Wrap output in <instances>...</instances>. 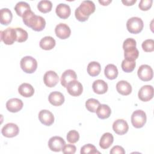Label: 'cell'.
Wrapping results in <instances>:
<instances>
[{"label": "cell", "mask_w": 154, "mask_h": 154, "mask_svg": "<svg viewBox=\"0 0 154 154\" xmlns=\"http://www.w3.org/2000/svg\"><path fill=\"white\" fill-rule=\"evenodd\" d=\"M66 144V142L63 138L59 136H54L51 137L48 141L49 149L54 152H60Z\"/></svg>", "instance_id": "9"}, {"label": "cell", "mask_w": 154, "mask_h": 154, "mask_svg": "<svg viewBox=\"0 0 154 154\" xmlns=\"http://www.w3.org/2000/svg\"><path fill=\"white\" fill-rule=\"evenodd\" d=\"M81 154H94V153H100L99 151L96 150V147L91 144H87L84 146H83L81 148V151H80Z\"/></svg>", "instance_id": "36"}, {"label": "cell", "mask_w": 154, "mask_h": 154, "mask_svg": "<svg viewBox=\"0 0 154 154\" xmlns=\"http://www.w3.org/2000/svg\"><path fill=\"white\" fill-rule=\"evenodd\" d=\"M52 8V4L51 1L48 0H42L40 1L37 4L38 10L43 13H46L51 11Z\"/></svg>", "instance_id": "31"}, {"label": "cell", "mask_w": 154, "mask_h": 154, "mask_svg": "<svg viewBox=\"0 0 154 154\" xmlns=\"http://www.w3.org/2000/svg\"><path fill=\"white\" fill-rule=\"evenodd\" d=\"M19 93L25 97H31L34 93L33 87L28 83H22L18 88Z\"/></svg>", "instance_id": "22"}, {"label": "cell", "mask_w": 154, "mask_h": 154, "mask_svg": "<svg viewBox=\"0 0 154 154\" xmlns=\"http://www.w3.org/2000/svg\"><path fill=\"white\" fill-rule=\"evenodd\" d=\"M122 2L125 5L130 6L135 4L137 2V0H122Z\"/></svg>", "instance_id": "42"}, {"label": "cell", "mask_w": 154, "mask_h": 154, "mask_svg": "<svg viewBox=\"0 0 154 154\" xmlns=\"http://www.w3.org/2000/svg\"><path fill=\"white\" fill-rule=\"evenodd\" d=\"M66 138L69 143L74 144L79 139V132L75 130H71L67 133Z\"/></svg>", "instance_id": "37"}, {"label": "cell", "mask_w": 154, "mask_h": 154, "mask_svg": "<svg viewBox=\"0 0 154 154\" xmlns=\"http://www.w3.org/2000/svg\"><path fill=\"white\" fill-rule=\"evenodd\" d=\"M12 18V13L8 8H4L0 10V22L2 25H8L11 23Z\"/></svg>", "instance_id": "26"}, {"label": "cell", "mask_w": 154, "mask_h": 154, "mask_svg": "<svg viewBox=\"0 0 154 154\" xmlns=\"http://www.w3.org/2000/svg\"><path fill=\"white\" fill-rule=\"evenodd\" d=\"M93 91L98 94L105 93L108 90V84L106 82L102 79H97L94 81L92 84Z\"/></svg>", "instance_id": "20"}, {"label": "cell", "mask_w": 154, "mask_h": 154, "mask_svg": "<svg viewBox=\"0 0 154 154\" xmlns=\"http://www.w3.org/2000/svg\"><path fill=\"white\" fill-rule=\"evenodd\" d=\"M23 102L18 98L9 99L6 103V108L8 111L11 112H17L23 108Z\"/></svg>", "instance_id": "17"}, {"label": "cell", "mask_w": 154, "mask_h": 154, "mask_svg": "<svg viewBox=\"0 0 154 154\" xmlns=\"http://www.w3.org/2000/svg\"><path fill=\"white\" fill-rule=\"evenodd\" d=\"M137 42L132 38H126L123 43L125 59L135 61L139 55V51L136 48Z\"/></svg>", "instance_id": "2"}, {"label": "cell", "mask_w": 154, "mask_h": 154, "mask_svg": "<svg viewBox=\"0 0 154 154\" xmlns=\"http://www.w3.org/2000/svg\"><path fill=\"white\" fill-rule=\"evenodd\" d=\"M118 69L117 67L112 64H109L106 66L104 70V74L105 76L109 79H114L118 76Z\"/></svg>", "instance_id": "27"}, {"label": "cell", "mask_w": 154, "mask_h": 154, "mask_svg": "<svg viewBox=\"0 0 154 154\" xmlns=\"http://www.w3.org/2000/svg\"><path fill=\"white\" fill-rule=\"evenodd\" d=\"M100 70V64L97 61H91L87 66V72L91 76H97Z\"/></svg>", "instance_id": "29"}, {"label": "cell", "mask_w": 154, "mask_h": 154, "mask_svg": "<svg viewBox=\"0 0 154 154\" xmlns=\"http://www.w3.org/2000/svg\"><path fill=\"white\" fill-rule=\"evenodd\" d=\"M116 89L119 93L123 96H127L132 92V86L126 81H120L116 84Z\"/></svg>", "instance_id": "21"}, {"label": "cell", "mask_w": 154, "mask_h": 154, "mask_svg": "<svg viewBox=\"0 0 154 154\" xmlns=\"http://www.w3.org/2000/svg\"><path fill=\"white\" fill-rule=\"evenodd\" d=\"M19 132L18 126L13 123H8L4 125L2 129L1 132L3 136L7 138H12L16 137Z\"/></svg>", "instance_id": "10"}, {"label": "cell", "mask_w": 154, "mask_h": 154, "mask_svg": "<svg viewBox=\"0 0 154 154\" xmlns=\"http://www.w3.org/2000/svg\"><path fill=\"white\" fill-rule=\"evenodd\" d=\"M55 13L60 18L65 19L70 16L71 13V10L69 5L61 3L57 6L55 9Z\"/></svg>", "instance_id": "18"}, {"label": "cell", "mask_w": 154, "mask_h": 154, "mask_svg": "<svg viewBox=\"0 0 154 154\" xmlns=\"http://www.w3.org/2000/svg\"><path fill=\"white\" fill-rule=\"evenodd\" d=\"M95 5L93 1H83L80 5L75 10V17L80 22H85L95 11Z\"/></svg>", "instance_id": "1"}, {"label": "cell", "mask_w": 154, "mask_h": 154, "mask_svg": "<svg viewBox=\"0 0 154 154\" xmlns=\"http://www.w3.org/2000/svg\"><path fill=\"white\" fill-rule=\"evenodd\" d=\"M1 40L5 45H11L16 41V32L15 28H8L4 31H1Z\"/></svg>", "instance_id": "6"}, {"label": "cell", "mask_w": 154, "mask_h": 154, "mask_svg": "<svg viewBox=\"0 0 154 154\" xmlns=\"http://www.w3.org/2000/svg\"><path fill=\"white\" fill-rule=\"evenodd\" d=\"M49 102L54 106H60L64 102V97L63 94L59 91L51 92L48 97Z\"/></svg>", "instance_id": "19"}, {"label": "cell", "mask_w": 154, "mask_h": 154, "mask_svg": "<svg viewBox=\"0 0 154 154\" xmlns=\"http://www.w3.org/2000/svg\"><path fill=\"white\" fill-rule=\"evenodd\" d=\"M96 113L99 119H105L110 116L111 110L108 105L106 104H100L96 111Z\"/></svg>", "instance_id": "25"}, {"label": "cell", "mask_w": 154, "mask_h": 154, "mask_svg": "<svg viewBox=\"0 0 154 154\" xmlns=\"http://www.w3.org/2000/svg\"><path fill=\"white\" fill-rule=\"evenodd\" d=\"M111 154H125V151L124 149L120 146H114L110 150Z\"/></svg>", "instance_id": "41"}, {"label": "cell", "mask_w": 154, "mask_h": 154, "mask_svg": "<svg viewBox=\"0 0 154 154\" xmlns=\"http://www.w3.org/2000/svg\"><path fill=\"white\" fill-rule=\"evenodd\" d=\"M55 32L59 38L66 39L70 35L71 30L67 24L60 23L55 26Z\"/></svg>", "instance_id": "14"}, {"label": "cell", "mask_w": 154, "mask_h": 154, "mask_svg": "<svg viewBox=\"0 0 154 154\" xmlns=\"http://www.w3.org/2000/svg\"><path fill=\"white\" fill-rule=\"evenodd\" d=\"M59 81V77L56 72L52 70L47 71L43 76V82L48 87H55Z\"/></svg>", "instance_id": "11"}, {"label": "cell", "mask_w": 154, "mask_h": 154, "mask_svg": "<svg viewBox=\"0 0 154 154\" xmlns=\"http://www.w3.org/2000/svg\"><path fill=\"white\" fill-rule=\"evenodd\" d=\"M100 104V103L98 100L93 98H90L85 102V107L90 112H96V111Z\"/></svg>", "instance_id": "34"}, {"label": "cell", "mask_w": 154, "mask_h": 154, "mask_svg": "<svg viewBox=\"0 0 154 154\" xmlns=\"http://www.w3.org/2000/svg\"><path fill=\"white\" fill-rule=\"evenodd\" d=\"M56 42L55 39L51 36H46L41 39L40 41V47L44 50H51L55 46Z\"/></svg>", "instance_id": "24"}, {"label": "cell", "mask_w": 154, "mask_h": 154, "mask_svg": "<svg viewBox=\"0 0 154 154\" xmlns=\"http://www.w3.org/2000/svg\"><path fill=\"white\" fill-rule=\"evenodd\" d=\"M113 141V135L109 132H106L101 137L99 141V146L102 149H106L112 145Z\"/></svg>", "instance_id": "23"}, {"label": "cell", "mask_w": 154, "mask_h": 154, "mask_svg": "<svg viewBox=\"0 0 154 154\" xmlns=\"http://www.w3.org/2000/svg\"><path fill=\"white\" fill-rule=\"evenodd\" d=\"M38 119L45 126H51L54 122L53 114L47 109H42L39 112Z\"/></svg>", "instance_id": "15"}, {"label": "cell", "mask_w": 154, "mask_h": 154, "mask_svg": "<svg viewBox=\"0 0 154 154\" xmlns=\"http://www.w3.org/2000/svg\"><path fill=\"white\" fill-rule=\"evenodd\" d=\"M138 98L143 102H147L153 97V88L150 85H146L141 87L138 93Z\"/></svg>", "instance_id": "8"}, {"label": "cell", "mask_w": 154, "mask_h": 154, "mask_svg": "<svg viewBox=\"0 0 154 154\" xmlns=\"http://www.w3.org/2000/svg\"><path fill=\"white\" fill-rule=\"evenodd\" d=\"M66 88L69 94L72 96H79L82 94L83 91L82 85L76 80L69 82Z\"/></svg>", "instance_id": "12"}, {"label": "cell", "mask_w": 154, "mask_h": 154, "mask_svg": "<svg viewBox=\"0 0 154 154\" xmlns=\"http://www.w3.org/2000/svg\"><path fill=\"white\" fill-rule=\"evenodd\" d=\"M112 129L116 134L122 135L128 131L129 126L125 120L117 119L112 124Z\"/></svg>", "instance_id": "13"}, {"label": "cell", "mask_w": 154, "mask_h": 154, "mask_svg": "<svg viewBox=\"0 0 154 154\" xmlns=\"http://www.w3.org/2000/svg\"><path fill=\"white\" fill-rule=\"evenodd\" d=\"M76 146L73 144H65L62 149L63 153L65 154L70 153V154H74L76 152Z\"/></svg>", "instance_id": "40"}, {"label": "cell", "mask_w": 154, "mask_h": 154, "mask_svg": "<svg viewBox=\"0 0 154 154\" xmlns=\"http://www.w3.org/2000/svg\"><path fill=\"white\" fill-rule=\"evenodd\" d=\"M99 2L102 5H108L109 3L111 2V0L109 1H99Z\"/></svg>", "instance_id": "43"}, {"label": "cell", "mask_w": 154, "mask_h": 154, "mask_svg": "<svg viewBox=\"0 0 154 154\" xmlns=\"http://www.w3.org/2000/svg\"><path fill=\"white\" fill-rule=\"evenodd\" d=\"M14 10L19 16L22 17L26 12L31 10V8L27 2L20 1L17 2L15 5Z\"/></svg>", "instance_id": "28"}, {"label": "cell", "mask_w": 154, "mask_h": 154, "mask_svg": "<svg viewBox=\"0 0 154 154\" xmlns=\"http://www.w3.org/2000/svg\"><path fill=\"white\" fill-rule=\"evenodd\" d=\"M136 66L135 61H131V60H128L126 59H124L122 62V70L126 73L132 72Z\"/></svg>", "instance_id": "33"}, {"label": "cell", "mask_w": 154, "mask_h": 154, "mask_svg": "<svg viewBox=\"0 0 154 154\" xmlns=\"http://www.w3.org/2000/svg\"><path fill=\"white\" fill-rule=\"evenodd\" d=\"M143 50L146 52H151L154 51V41L152 39L144 40L141 45Z\"/></svg>", "instance_id": "38"}, {"label": "cell", "mask_w": 154, "mask_h": 154, "mask_svg": "<svg viewBox=\"0 0 154 154\" xmlns=\"http://www.w3.org/2000/svg\"><path fill=\"white\" fill-rule=\"evenodd\" d=\"M20 65L22 70L26 73H32L37 68V60L31 56L23 57L20 60Z\"/></svg>", "instance_id": "3"}, {"label": "cell", "mask_w": 154, "mask_h": 154, "mask_svg": "<svg viewBox=\"0 0 154 154\" xmlns=\"http://www.w3.org/2000/svg\"><path fill=\"white\" fill-rule=\"evenodd\" d=\"M152 3V0H141L139 3L138 7L142 11H147L151 8Z\"/></svg>", "instance_id": "39"}, {"label": "cell", "mask_w": 154, "mask_h": 154, "mask_svg": "<svg viewBox=\"0 0 154 154\" xmlns=\"http://www.w3.org/2000/svg\"><path fill=\"white\" fill-rule=\"evenodd\" d=\"M144 26L143 21L138 17H132L129 19L126 22L128 31L132 34H138L140 32Z\"/></svg>", "instance_id": "4"}, {"label": "cell", "mask_w": 154, "mask_h": 154, "mask_svg": "<svg viewBox=\"0 0 154 154\" xmlns=\"http://www.w3.org/2000/svg\"><path fill=\"white\" fill-rule=\"evenodd\" d=\"M77 75L76 72L72 69H67L65 70L61 75L60 82L61 84L64 87H67V84L71 81L76 80Z\"/></svg>", "instance_id": "16"}, {"label": "cell", "mask_w": 154, "mask_h": 154, "mask_svg": "<svg viewBox=\"0 0 154 154\" xmlns=\"http://www.w3.org/2000/svg\"><path fill=\"white\" fill-rule=\"evenodd\" d=\"M16 42L22 43L25 42L28 37V32L22 28H16Z\"/></svg>", "instance_id": "35"}, {"label": "cell", "mask_w": 154, "mask_h": 154, "mask_svg": "<svg viewBox=\"0 0 154 154\" xmlns=\"http://www.w3.org/2000/svg\"><path fill=\"white\" fill-rule=\"evenodd\" d=\"M36 16L37 15H35L34 13V12H32L31 10L26 12L22 17L24 24L27 26L31 28L34 23V21L36 17Z\"/></svg>", "instance_id": "32"}, {"label": "cell", "mask_w": 154, "mask_h": 154, "mask_svg": "<svg viewBox=\"0 0 154 154\" xmlns=\"http://www.w3.org/2000/svg\"><path fill=\"white\" fill-rule=\"evenodd\" d=\"M146 114L141 109H137L133 112L131 116V123L135 128H141L146 122Z\"/></svg>", "instance_id": "5"}, {"label": "cell", "mask_w": 154, "mask_h": 154, "mask_svg": "<svg viewBox=\"0 0 154 154\" xmlns=\"http://www.w3.org/2000/svg\"><path fill=\"white\" fill-rule=\"evenodd\" d=\"M46 26L45 19L40 16H36L31 28L35 31H41L43 30Z\"/></svg>", "instance_id": "30"}, {"label": "cell", "mask_w": 154, "mask_h": 154, "mask_svg": "<svg viewBox=\"0 0 154 154\" xmlns=\"http://www.w3.org/2000/svg\"><path fill=\"white\" fill-rule=\"evenodd\" d=\"M137 75L141 81H149L153 78V72L150 66L147 64H143L138 68Z\"/></svg>", "instance_id": "7"}]
</instances>
